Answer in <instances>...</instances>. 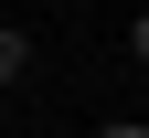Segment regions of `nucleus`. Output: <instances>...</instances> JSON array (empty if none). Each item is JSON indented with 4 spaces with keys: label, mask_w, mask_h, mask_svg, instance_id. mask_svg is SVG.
Masks as SVG:
<instances>
[{
    "label": "nucleus",
    "mask_w": 149,
    "mask_h": 138,
    "mask_svg": "<svg viewBox=\"0 0 149 138\" xmlns=\"http://www.w3.org/2000/svg\"><path fill=\"white\" fill-rule=\"evenodd\" d=\"M22 64H32V43H22V32H0V85H11Z\"/></svg>",
    "instance_id": "f257e3e1"
},
{
    "label": "nucleus",
    "mask_w": 149,
    "mask_h": 138,
    "mask_svg": "<svg viewBox=\"0 0 149 138\" xmlns=\"http://www.w3.org/2000/svg\"><path fill=\"white\" fill-rule=\"evenodd\" d=\"M128 53H139V64H149V11H139V21H128Z\"/></svg>",
    "instance_id": "f03ea898"
}]
</instances>
